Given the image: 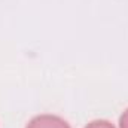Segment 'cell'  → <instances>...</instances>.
Returning a JSON list of instances; mask_svg holds the SVG:
<instances>
[{"label":"cell","mask_w":128,"mask_h":128,"mask_svg":"<svg viewBox=\"0 0 128 128\" xmlns=\"http://www.w3.org/2000/svg\"><path fill=\"white\" fill-rule=\"evenodd\" d=\"M27 128H68V125L55 116H39L33 119Z\"/></svg>","instance_id":"1"},{"label":"cell","mask_w":128,"mask_h":128,"mask_svg":"<svg viewBox=\"0 0 128 128\" xmlns=\"http://www.w3.org/2000/svg\"><path fill=\"white\" fill-rule=\"evenodd\" d=\"M86 128H113L109 122H104V121H97V122H92Z\"/></svg>","instance_id":"2"},{"label":"cell","mask_w":128,"mask_h":128,"mask_svg":"<svg viewBox=\"0 0 128 128\" xmlns=\"http://www.w3.org/2000/svg\"><path fill=\"white\" fill-rule=\"evenodd\" d=\"M121 128H128V110L121 118Z\"/></svg>","instance_id":"3"}]
</instances>
